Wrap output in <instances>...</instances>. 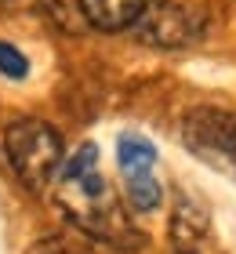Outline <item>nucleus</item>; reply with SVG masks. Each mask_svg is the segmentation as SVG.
I'll return each mask as SVG.
<instances>
[{"instance_id":"5","label":"nucleus","mask_w":236,"mask_h":254,"mask_svg":"<svg viewBox=\"0 0 236 254\" xmlns=\"http://www.w3.org/2000/svg\"><path fill=\"white\" fill-rule=\"evenodd\" d=\"M146 4L149 0H80V15L87 18V26L102 33H120L142 18Z\"/></svg>"},{"instance_id":"3","label":"nucleus","mask_w":236,"mask_h":254,"mask_svg":"<svg viewBox=\"0 0 236 254\" xmlns=\"http://www.w3.org/2000/svg\"><path fill=\"white\" fill-rule=\"evenodd\" d=\"M182 145L200 164L236 182V113L229 109H193L182 124Z\"/></svg>"},{"instance_id":"1","label":"nucleus","mask_w":236,"mask_h":254,"mask_svg":"<svg viewBox=\"0 0 236 254\" xmlns=\"http://www.w3.org/2000/svg\"><path fill=\"white\" fill-rule=\"evenodd\" d=\"M62 178H58V203H62L66 218L80 233H87L102 244L116 251H138L146 244V236L131 225V214L124 211V203L116 200L109 182L98 171V145L84 142L73 156L66 160Z\"/></svg>"},{"instance_id":"8","label":"nucleus","mask_w":236,"mask_h":254,"mask_svg":"<svg viewBox=\"0 0 236 254\" xmlns=\"http://www.w3.org/2000/svg\"><path fill=\"white\" fill-rule=\"evenodd\" d=\"M124 186H127V203L135 207V211L142 214H149V211H157L160 200H163V186L157 182V175H131V178H124Z\"/></svg>"},{"instance_id":"6","label":"nucleus","mask_w":236,"mask_h":254,"mask_svg":"<svg viewBox=\"0 0 236 254\" xmlns=\"http://www.w3.org/2000/svg\"><path fill=\"white\" fill-rule=\"evenodd\" d=\"M116 164H120L124 178L149 175L157 167V145L146 134H120V142H116Z\"/></svg>"},{"instance_id":"2","label":"nucleus","mask_w":236,"mask_h":254,"mask_svg":"<svg viewBox=\"0 0 236 254\" xmlns=\"http://www.w3.org/2000/svg\"><path fill=\"white\" fill-rule=\"evenodd\" d=\"M4 153L15 178L29 192H44L66 160L62 134L44 120H15L4 131Z\"/></svg>"},{"instance_id":"11","label":"nucleus","mask_w":236,"mask_h":254,"mask_svg":"<svg viewBox=\"0 0 236 254\" xmlns=\"http://www.w3.org/2000/svg\"><path fill=\"white\" fill-rule=\"evenodd\" d=\"M0 4H7V7H33V4H40V0H0Z\"/></svg>"},{"instance_id":"9","label":"nucleus","mask_w":236,"mask_h":254,"mask_svg":"<svg viewBox=\"0 0 236 254\" xmlns=\"http://www.w3.org/2000/svg\"><path fill=\"white\" fill-rule=\"evenodd\" d=\"M0 76L4 80H26L29 76V62L15 44H4L0 40Z\"/></svg>"},{"instance_id":"7","label":"nucleus","mask_w":236,"mask_h":254,"mask_svg":"<svg viewBox=\"0 0 236 254\" xmlns=\"http://www.w3.org/2000/svg\"><path fill=\"white\" fill-rule=\"evenodd\" d=\"M204 229H207V214L200 211L189 196H182V200L174 203V218H171V236H174V244H178V247L196 244V240L204 236Z\"/></svg>"},{"instance_id":"10","label":"nucleus","mask_w":236,"mask_h":254,"mask_svg":"<svg viewBox=\"0 0 236 254\" xmlns=\"http://www.w3.org/2000/svg\"><path fill=\"white\" fill-rule=\"evenodd\" d=\"M29 254H94V251L77 236H51V240H44V244H37Z\"/></svg>"},{"instance_id":"12","label":"nucleus","mask_w":236,"mask_h":254,"mask_svg":"<svg viewBox=\"0 0 236 254\" xmlns=\"http://www.w3.org/2000/svg\"><path fill=\"white\" fill-rule=\"evenodd\" d=\"M182 254H193V251H185V247H182Z\"/></svg>"},{"instance_id":"4","label":"nucleus","mask_w":236,"mask_h":254,"mask_svg":"<svg viewBox=\"0 0 236 254\" xmlns=\"http://www.w3.org/2000/svg\"><path fill=\"white\" fill-rule=\"evenodd\" d=\"M131 29L142 44H153V48H185L189 40H196L200 18L178 4H146L142 18Z\"/></svg>"}]
</instances>
